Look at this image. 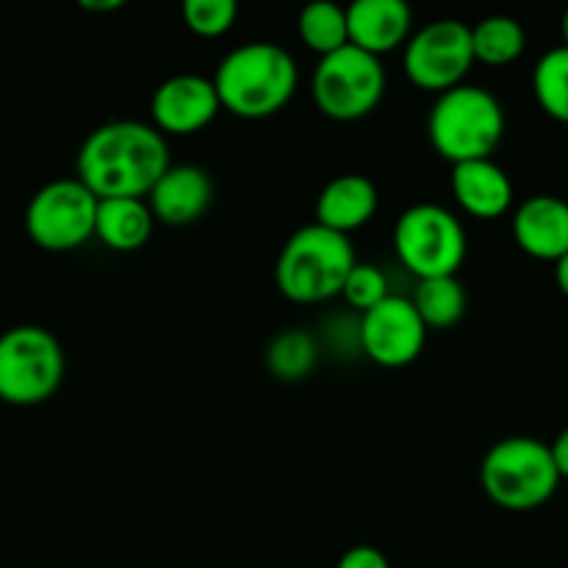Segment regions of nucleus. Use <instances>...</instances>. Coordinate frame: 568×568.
<instances>
[{
    "label": "nucleus",
    "instance_id": "1a4fd4ad",
    "mask_svg": "<svg viewBox=\"0 0 568 568\" xmlns=\"http://www.w3.org/2000/svg\"><path fill=\"white\" fill-rule=\"evenodd\" d=\"M100 200L78 178L50 181L28 200L26 233L39 250L72 253L94 239Z\"/></svg>",
    "mask_w": 568,
    "mask_h": 568
},
{
    "label": "nucleus",
    "instance_id": "0eeeda50",
    "mask_svg": "<svg viewBox=\"0 0 568 568\" xmlns=\"http://www.w3.org/2000/svg\"><path fill=\"white\" fill-rule=\"evenodd\" d=\"M394 250L405 270L427 281L458 275L469 253V239L453 211L436 203H416L394 225Z\"/></svg>",
    "mask_w": 568,
    "mask_h": 568
},
{
    "label": "nucleus",
    "instance_id": "f3484780",
    "mask_svg": "<svg viewBox=\"0 0 568 568\" xmlns=\"http://www.w3.org/2000/svg\"><path fill=\"white\" fill-rule=\"evenodd\" d=\"M381 205V192H377L375 181L358 172H347V175L333 178L325 183V189L316 197V225L336 231L342 236L361 231L369 225L372 216L377 214Z\"/></svg>",
    "mask_w": 568,
    "mask_h": 568
},
{
    "label": "nucleus",
    "instance_id": "ddd939ff",
    "mask_svg": "<svg viewBox=\"0 0 568 568\" xmlns=\"http://www.w3.org/2000/svg\"><path fill=\"white\" fill-rule=\"evenodd\" d=\"M510 231L521 253L558 264L568 255V203L555 194H532L514 209Z\"/></svg>",
    "mask_w": 568,
    "mask_h": 568
},
{
    "label": "nucleus",
    "instance_id": "6e6552de",
    "mask_svg": "<svg viewBox=\"0 0 568 568\" xmlns=\"http://www.w3.org/2000/svg\"><path fill=\"white\" fill-rule=\"evenodd\" d=\"M316 109L338 122L369 116L386 94V70L377 55L347 44L320 59L311 81Z\"/></svg>",
    "mask_w": 568,
    "mask_h": 568
},
{
    "label": "nucleus",
    "instance_id": "cd10ccee",
    "mask_svg": "<svg viewBox=\"0 0 568 568\" xmlns=\"http://www.w3.org/2000/svg\"><path fill=\"white\" fill-rule=\"evenodd\" d=\"M122 6H125V0H81V9L87 11H114Z\"/></svg>",
    "mask_w": 568,
    "mask_h": 568
},
{
    "label": "nucleus",
    "instance_id": "423d86ee",
    "mask_svg": "<svg viewBox=\"0 0 568 568\" xmlns=\"http://www.w3.org/2000/svg\"><path fill=\"white\" fill-rule=\"evenodd\" d=\"M64 347L39 325H17L0 333V403L33 408L64 383Z\"/></svg>",
    "mask_w": 568,
    "mask_h": 568
},
{
    "label": "nucleus",
    "instance_id": "c756f323",
    "mask_svg": "<svg viewBox=\"0 0 568 568\" xmlns=\"http://www.w3.org/2000/svg\"><path fill=\"white\" fill-rule=\"evenodd\" d=\"M560 31H564V44L568 48V9H566V14H564V26H560Z\"/></svg>",
    "mask_w": 568,
    "mask_h": 568
},
{
    "label": "nucleus",
    "instance_id": "f8f14e48",
    "mask_svg": "<svg viewBox=\"0 0 568 568\" xmlns=\"http://www.w3.org/2000/svg\"><path fill=\"white\" fill-rule=\"evenodd\" d=\"M222 111L220 94L211 78L181 72L159 83L150 100L153 125L164 136H192L209 128Z\"/></svg>",
    "mask_w": 568,
    "mask_h": 568
},
{
    "label": "nucleus",
    "instance_id": "a878e982",
    "mask_svg": "<svg viewBox=\"0 0 568 568\" xmlns=\"http://www.w3.org/2000/svg\"><path fill=\"white\" fill-rule=\"evenodd\" d=\"M336 568H392V566H388L386 555H383L381 549L361 544V547L347 549V552L342 555V560H338Z\"/></svg>",
    "mask_w": 568,
    "mask_h": 568
},
{
    "label": "nucleus",
    "instance_id": "4be33fe9",
    "mask_svg": "<svg viewBox=\"0 0 568 568\" xmlns=\"http://www.w3.org/2000/svg\"><path fill=\"white\" fill-rule=\"evenodd\" d=\"M316 358H320V349H316L314 336L300 327L277 333L266 347V369L272 377L286 383L305 381L314 372Z\"/></svg>",
    "mask_w": 568,
    "mask_h": 568
},
{
    "label": "nucleus",
    "instance_id": "6ab92c4d",
    "mask_svg": "<svg viewBox=\"0 0 568 568\" xmlns=\"http://www.w3.org/2000/svg\"><path fill=\"white\" fill-rule=\"evenodd\" d=\"M410 303L416 305L427 331H447L464 320L469 300H466V286L458 281V275H449L416 283Z\"/></svg>",
    "mask_w": 568,
    "mask_h": 568
},
{
    "label": "nucleus",
    "instance_id": "bb28decb",
    "mask_svg": "<svg viewBox=\"0 0 568 568\" xmlns=\"http://www.w3.org/2000/svg\"><path fill=\"white\" fill-rule=\"evenodd\" d=\"M549 447H552V458H555V466H558L560 477L568 480V427L566 430H560V436L555 438Z\"/></svg>",
    "mask_w": 568,
    "mask_h": 568
},
{
    "label": "nucleus",
    "instance_id": "f03ea898",
    "mask_svg": "<svg viewBox=\"0 0 568 568\" xmlns=\"http://www.w3.org/2000/svg\"><path fill=\"white\" fill-rule=\"evenodd\" d=\"M222 111L242 120H266L288 105L300 83L294 55L275 42H247L220 59L214 75Z\"/></svg>",
    "mask_w": 568,
    "mask_h": 568
},
{
    "label": "nucleus",
    "instance_id": "f257e3e1",
    "mask_svg": "<svg viewBox=\"0 0 568 568\" xmlns=\"http://www.w3.org/2000/svg\"><path fill=\"white\" fill-rule=\"evenodd\" d=\"M170 166V144L159 128L139 120H114L83 139L75 178L98 200H148Z\"/></svg>",
    "mask_w": 568,
    "mask_h": 568
},
{
    "label": "nucleus",
    "instance_id": "4468645a",
    "mask_svg": "<svg viewBox=\"0 0 568 568\" xmlns=\"http://www.w3.org/2000/svg\"><path fill=\"white\" fill-rule=\"evenodd\" d=\"M155 222L170 227H189L205 216L214 203V181L203 166L172 164L148 194Z\"/></svg>",
    "mask_w": 568,
    "mask_h": 568
},
{
    "label": "nucleus",
    "instance_id": "393cba45",
    "mask_svg": "<svg viewBox=\"0 0 568 568\" xmlns=\"http://www.w3.org/2000/svg\"><path fill=\"white\" fill-rule=\"evenodd\" d=\"M342 297L347 300L349 308L361 311V314L377 308L383 300L392 297V292H388L386 272H383L381 266L361 264L358 261V264L353 266V272L347 275V283H344V288H342Z\"/></svg>",
    "mask_w": 568,
    "mask_h": 568
},
{
    "label": "nucleus",
    "instance_id": "39448f33",
    "mask_svg": "<svg viewBox=\"0 0 568 568\" xmlns=\"http://www.w3.org/2000/svg\"><path fill=\"white\" fill-rule=\"evenodd\" d=\"M552 447L530 436H510L494 444L480 464V486L497 508L527 514L555 497L560 486Z\"/></svg>",
    "mask_w": 568,
    "mask_h": 568
},
{
    "label": "nucleus",
    "instance_id": "20e7f679",
    "mask_svg": "<svg viewBox=\"0 0 568 568\" xmlns=\"http://www.w3.org/2000/svg\"><path fill=\"white\" fill-rule=\"evenodd\" d=\"M427 136L453 166L491 159L505 136V109L488 89L460 83L436 98L427 116Z\"/></svg>",
    "mask_w": 568,
    "mask_h": 568
},
{
    "label": "nucleus",
    "instance_id": "aec40b11",
    "mask_svg": "<svg viewBox=\"0 0 568 568\" xmlns=\"http://www.w3.org/2000/svg\"><path fill=\"white\" fill-rule=\"evenodd\" d=\"M471 44H475L477 61L488 67H508L525 53L527 33L525 26L514 17L491 14L471 26Z\"/></svg>",
    "mask_w": 568,
    "mask_h": 568
},
{
    "label": "nucleus",
    "instance_id": "7ed1b4c3",
    "mask_svg": "<svg viewBox=\"0 0 568 568\" xmlns=\"http://www.w3.org/2000/svg\"><path fill=\"white\" fill-rule=\"evenodd\" d=\"M358 264L349 236L316 225H303L286 239L275 261L277 292L297 305H316L342 297L347 275Z\"/></svg>",
    "mask_w": 568,
    "mask_h": 568
},
{
    "label": "nucleus",
    "instance_id": "c85d7f7f",
    "mask_svg": "<svg viewBox=\"0 0 568 568\" xmlns=\"http://www.w3.org/2000/svg\"><path fill=\"white\" fill-rule=\"evenodd\" d=\"M555 283H558L560 294L568 300V255H564V258L555 264Z\"/></svg>",
    "mask_w": 568,
    "mask_h": 568
},
{
    "label": "nucleus",
    "instance_id": "412c9836",
    "mask_svg": "<svg viewBox=\"0 0 568 568\" xmlns=\"http://www.w3.org/2000/svg\"><path fill=\"white\" fill-rule=\"evenodd\" d=\"M297 33L308 50H314L320 59L336 53L349 44L347 9L331 0H316L308 3L297 17Z\"/></svg>",
    "mask_w": 568,
    "mask_h": 568
},
{
    "label": "nucleus",
    "instance_id": "dca6fc26",
    "mask_svg": "<svg viewBox=\"0 0 568 568\" xmlns=\"http://www.w3.org/2000/svg\"><path fill=\"white\" fill-rule=\"evenodd\" d=\"M449 189L455 205L475 220H499L514 209V181L491 159L455 164Z\"/></svg>",
    "mask_w": 568,
    "mask_h": 568
},
{
    "label": "nucleus",
    "instance_id": "9b49d317",
    "mask_svg": "<svg viewBox=\"0 0 568 568\" xmlns=\"http://www.w3.org/2000/svg\"><path fill=\"white\" fill-rule=\"evenodd\" d=\"M361 349L383 369H403L414 364L427 344V325L410 297L392 294L377 308L361 316Z\"/></svg>",
    "mask_w": 568,
    "mask_h": 568
},
{
    "label": "nucleus",
    "instance_id": "b1692460",
    "mask_svg": "<svg viewBox=\"0 0 568 568\" xmlns=\"http://www.w3.org/2000/svg\"><path fill=\"white\" fill-rule=\"evenodd\" d=\"M183 26L203 39L225 37L239 17V6L233 0H186L181 9Z\"/></svg>",
    "mask_w": 568,
    "mask_h": 568
},
{
    "label": "nucleus",
    "instance_id": "a211bd4d",
    "mask_svg": "<svg viewBox=\"0 0 568 568\" xmlns=\"http://www.w3.org/2000/svg\"><path fill=\"white\" fill-rule=\"evenodd\" d=\"M155 227L153 209L142 197L100 200L94 239L114 253H136L150 242Z\"/></svg>",
    "mask_w": 568,
    "mask_h": 568
},
{
    "label": "nucleus",
    "instance_id": "2eb2a0df",
    "mask_svg": "<svg viewBox=\"0 0 568 568\" xmlns=\"http://www.w3.org/2000/svg\"><path fill=\"white\" fill-rule=\"evenodd\" d=\"M349 44L372 55L405 48L414 37V14L405 0H355L347 6Z\"/></svg>",
    "mask_w": 568,
    "mask_h": 568
},
{
    "label": "nucleus",
    "instance_id": "5701e85b",
    "mask_svg": "<svg viewBox=\"0 0 568 568\" xmlns=\"http://www.w3.org/2000/svg\"><path fill=\"white\" fill-rule=\"evenodd\" d=\"M532 94L547 116L568 125V48L547 50L532 70Z\"/></svg>",
    "mask_w": 568,
    "mask_h": 568
},
{
    "label": "nucleus",
    "instance_id": "9d476101",
    "mask_svg": "<svg viewBox=\"0 0 568 568\" xmlns=\"http://www.w3.org/2000/svg\"><path fill=\"white\" fill-rule=\"evenodd\" d=\"M475 61L471 28L453 17L425 22L403 48V70L408 81L433 94L466 83Z\"/></svg>",
    "mask_w": 568,
    "mask_h": 568
}]
</instances>
